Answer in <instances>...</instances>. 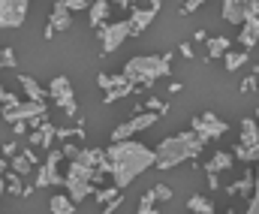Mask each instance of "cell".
Instances as JSON below:
<instances>
[{"instance_id": "1", "label": "cell", "mask_w": 259, "mask_h": 214, "mask_svg": "<svg viewBox=\"0 0 259 214\" xmlns=\"http://www.w3.org/2000/svg\"><path fill=\"white\" fill-rule=\"evenodd\" d=\"M154 160H157L154 148L136 142V139H121V142H112L106 148V160L97 169L106 172V175H112V184H118L124 190L142 172H148L154 166Z\"/></svg>"}, {"instance_id": "2", "label": "cell", "mask_w": 259, "mask_h": 214, "mask_svg": "<svg viewBox=\"0 0 259 214\" xmlns=\"http://www.w3.org/2000/svg\"><path fill=\"white\" fill-rule=\"evenodd\" d=\"M205 145H208V139H202V136L193 133V130H187V133H175V136H166L163 142L154 148V154H157L154 166L163 169V172H166V169H175L178 163L199 157Z\"/></svg>"}, {"instance_id": "3", "label": "cell", "mask_w": 259, "mask_h": 214, "mask_svg": "<svg viewBox=\"0 0 259 214\" xmlns=\"http://www.w3.org/2000/svg\"><path fill=\"white\" fill-rule=\"evenodd\" d=\"M172 70V55H139V58H130L124 64V78L130 84H136V91L142 88H151L157 78H166Z\"/></svg>"}, {"instance_id": "4", "label": "cell", "mask_w": 259, "mask_h": 214, "mask_svg": "<svg viewBox=\"0 0 259 214\" xmlns=\"http://www.w3.org/2000/svg\"><path fill=\"white\" fill-rule=\"evenodd\" d=\"M103 175H106V172H100L97 166H88L84 160L72 157V160H69V169H66V175H64V187H66V193L72 196V202L78 205L81 199L94 196V190H97L94 184H100Z\"/></svg>"}, {"instance_id": "5", "label": "cell", "mask_w": 259, "mask_h": 214, "mask_svg": "<svg viewBox=\"0 0 259 214\" xmlns=\"http://www.w3.org/2000/svg\"><path fill=\"white\" fill-rule=\"evenodd\" d=\"M97 36L103 42V55H112L133 36V24H130V18L127 21H103L97 27Z\"/></svg>"}, {"instance_id": "6", "label": "cell", "mask_w": 259, "mask_h": 214, "mask_svg": "<svg viewBox=\"0 0 259 214\" xmlns=\"http://www.w3.org/2000/svg\"><path fill=\"white\" fill-rule=\"evenodd\" d=\"M49 100L64 112L66 118H75L78 115V103H75V91H72V81L66 75H55L49 81Z\"/></svg>"}, {"instance_id": "7", "label": "cell", "mask_w": 259, "mask_h": 214, "mask_svg": "<svg viewBox=\"0 0 259 214\" xmlns=\"http://www.w3.org/2000/svg\"><path fill=\"white\" fill-rule=\"evenodd\" d=\"M49 112V103H36V100H27V103H18V106H3L0 118L6 124H15V121H30V127H39V121L46 118Z\"/></svg>"}, {"instance_id": "8", "label": "cell", "mask_w": 259, "mask_h": 214, "mask_svg": "<svg viewBox=\"0 0 259 214\" xmlns=\"http://www.w3.org/2000/svg\"><path fill=\"white\" fill-rule=\"evenodd\" d=\"M61 160H64V148H49L39 172H36V181L33 187H64V175H61Z\"/></svg>"}, {"instance_id": "9", "label": "cell", "mask_w": 259, "mask_h": 214, "mask_svg": "<svg viewBox=\"0 0 259 214\" xmlns=\"http://www.w3.org/2000/svg\"><path fill=\"white\" fill-rule=\"evenodd\" d=\"M238 42H241V49H247V52L259 42V0H247L244 21H241V33H238Z\"/></svg>"}, {"instance_id": "10", "label": "cell", "mask_w": 259, "mask_h": 214, "mask_svg": "<svg viewBox=\"0 0 259 214\" xmlns=\"http://www.w3.org/2000/svg\"><path fill=\"white\" fill-rule=\"evenodd\" d=\"M190 130L199 133L202 139H220V136H226V130H229V124L223 121V118H217L214 112H202V115H196L193 124H190Z\"/></svg>"}, {"instance_id": "11", "label": "cell", "mask_w": 259, "mask_h": 214, "mask_svg": "<svg viewBox=\"0 0 259 214\" xmlns=\"http://www.w3.org/2000/svg\"><path fill=\"white\" fill-rule=\"evenodd\" d=\"M157 121H160V112H139L136 118H130V121H124V124H118V127H115V133H112V142L130 139V136H136V133H142V130L154 127Z\"/></svg>"}, {"instance_id": "12", "label": "cell", "mask_w": 259, "mask_h": 214, "mask_svg": "<svg viewBox=\"0 0 259 214\" xmlns=\"http://www.w3.org/2000/svg\"><path fill=\"white\" fill-rule=\"evenodd\" d=\"M30 0H0V30H15L27 18Z\"/></svg>"}, {"instance_id": "13", "label": "cell", "mask_w": 259, "mask_h": 214, "mask_svg": "<svg viewBox=\"0 0 259 214\" xmlns=\"http://www.w3.org/2000/svg\"><path fill=\"white\" fill-rule=\"evenodd\" d=\"M49 24H52L55 30H69V27H72V9L66 6V0H55L52 15H49Z\"/></svg>"}, {"instance_id": "14", "label": "cell", "mask_w": 259, "mask_h": 214, "mask_svg": "<svg viewBox=\"0 0 259 214\" xmlns=\"http://www.w3.org/2000/svg\"><path fill=\"white\" fill-rule=\"evenodd\" d=\"M18 84L24 88V97L27 100H36V103H49V88H39V81L33 75H18Z\"/></svg>"}, {"instance_id": "15", "label": "cell", "mask_w": 259, "mask_h": 214, "mask_svg": "<svg viewBox=\"0 0 259 214\" xmlns=\"http://www.w3.org/2000/svg\"><path fill=\"white\" fill-rule=\"evenodd\" d=\"M109 15H112V0H94L91 9H88V21H91L94 30H97L103 21H109Z\"/></svg>"}, {"instance_id": "16", "label": "cell", "mask_w": 259, "mask_h": 214, "mask_svg": "<svg viewBox=\"0 0 259 214\" xmlns=\"http://www.w3.org/2000/svg\"><path fill=\"white\" fill-rule=\"evenodd\" d=\"M157 12H160V9H154V6H148V9H133V12H130L133 36H139V33H142V30H145V27H148L154 18H157Z\"/></svg>"}, {"instance_id": "17", "label": "cell", "mask_w": 259, "mask_h": 214, "mask_svg": "<svg viewBox=\"0 0 259 214\" xmlns=\"http://www.w3.org/2000/svg\"><path fill=\"white\" fill-rule=\"evenodd\" d=\"M244 9H247V0H223V18L229 24H241L244 21Z\"/></svg>"}, {"instance_id": "18", "label": "cell", "mask_w": 259, "mask_h": 214, "mask_svg": "<svg viewBox=\"0 0 259 214\" xmlns=\"http://www.w3.org/2000/svg\"><path fill=\"white\" fill-rule=\"evenodd\" d=\"M250 193H253V172H250V169H247L244 178H238L235 184H226V196H247V199H250Z\"/></svg>"}, {"instance_id": "19", "label": "cell", "mask_w": 259, "mask_h": 214, "mask_svg": "<svg viewBox=\"0 0 259 214\" xmlns=\"http://www.w3.org/2000/svg\"><path fill=\"white\" fill-rule=\"evenodd\" d=\"M232 163H235V157H232V154L217 151V154H214V157L202 166V169H205V172H223V169H232Z\"/></svg>"}, {"instance_id": "20", "label": "cell", "mask_w": 259, "mask_h": 214, "mask_svg": "<svg viewBox=\"0 0 259 214\" xmlns=\"http://www.w3.org/2000/svg\"><path fill=\"white\" fill-rule=\"evenodd\" d=\"M49 211L52 214H72L75 211V202H72L69 193H55L52 202H49Z\"/></svg>"}, {"instance_id": "21", "label": "cell", "mask_w": 259, "mask_h": 214, "mask_svg": "<svg viewBox=\"0 0 259 214\" xmlns=\"http://www.w3.org/2000/svg\"><path fill=\"white\" fill-rule=\"evenodd\" d=\"M232 157L235 160H241V163H259V142H253V145H235V151H232Z\"/></svg>"}, {"instance_id": "22", "label": "cell", "mask_w": 259, "mask_h": 214, "mask_svg": "<svg viewBox=\"0 0 259 214\" xmlns=\"http://www.w3.org/2000/svg\"><path fill=\"white\" fill-rule=\"evenodd\" d=\"M241 145H253L259 142V124L256 118H241V136H238Z\"/></svg>"}, {"instance_id": "23", "label": "cell", "mask_w": 259, "mask_h": 214, "mask_svg": "<svg viewBox=\"0 0 259 214\" xmlns=\"http://www.w3.org/2000/svg\"><path fill=\"white\" fill-rule=\"evenodd\" d=\"M33 166H36V163H33L24 151L9 157V169H12V172H18V175H30V172H33Z\"/></svg>"}, {"instance_id": "24", "label": "cell", "mask_w": 259, "mask_h": 214, "mask_svg": "<svg viewBox=\"0 0 259 214\" xmlns=\"http://www.w3.org/2000/svg\"><path fill=\"white\" fill-rule=\"evenodd\" d=\"M226 52H229V39H226V36H208V58H211V61L223 58Z\"/></svg>"}, {"instance_id": "25", "label": "cell", "mask_w": 259, "mask_h": 214, "mask_svg": "<svg viewBox=\"0 0 259 214\" xmlns=\"http://www.w3.org/2000/svg\"><path fill=\"white\" fill-rule=\"evenodd\" d=\"M223 58H226V70L235 72V70H241V67L250 61V52H247V49H241V52H226Z\"/></svg>"}, {"instance_id": "26", "label": "cell", "mask_w": 259, "mask_h": 214, "mask_svg": "<svg viewBox=\"0 0 259 214\" xmlns=\"http://www.w3.org/2000/svg\"><path fill=\"white\" fill-rule=\"evenodd\" d=\"M187 208L193 214H214V202H211L208 196H199V193H196V196L187 199Z\"/></svg>"}, {"instance_id": "27", "label": "cell", "mask_w": 259, "mask_h": 214, "mask_svg": "<svg viewBox=\"0 0 259 214\" xmlns=\"http://www.w3.org/2000/svg\"><path fill=\"white\" fill-rule=\"evenodd\" d=\"M78 160H84L88 166H100L106 160V151L103 148H78Z\"/></svg>"}, {"instance_id": "28", "label": "cell", "mask_w": 259, "mask_h": 214, "mask_svg": "<svg viewBox=\"0 0 259 214\" xmlns=\"http://www.w3.org/2000/svg\"><path fill=\"white\" fill-rule=\"evenodd\" d=\"M136 91V84H130V81H124V84H118V88H112V91H106V103H118V100H124V97H130Z\"/></svg>"}, {"instance_id": "29", "label": "cell", "mask_w": 259, "mask_h": 214, "mask_svg": "<svg viewBox=\"0 0 259 214\" xmlns=\"http://www.w3.org/2000/svg\"><path fill=\"white\" fill-rule=\"evenodd\" d=\"M127 78H124V72H118V75H109V72H100L97 75V84L103 88V91H112V88H118V84H124Z\"/></svg>"}, {"instance_id": "30", "label": "cell", "mask_w": 259, "mask_h": 214, "mask_svg": "<svg viewBox=\"0 0 259 214\" xmlns=\"http://www.w3.org/2000/svg\"><path fill=\"white\" fill-rule=\"evenodd\" d=\"M21 178H24V175H18V172H12V169L6 172V187H9V193H12V196H21V193H24Z\"/></svg>"}, {"instance_id": "31", "label": "cell", "mask_w": 259, "mask_h": 214, "mask_svg": "<svg viewBox=\"0 0 259 214\" xmlns=\"http://www.w3.org/2000/svg\"><path fill=\"white\" fill-rule=\"evenodd\" d=\"M154 205H157V199H154V193L148 190V193L139 199V208H136V211H139V214H154V211H160V208H154Z\"/></svg>"}, {"instance_id": "32", "label": "cell", "mask_w": 259, "mask_h": 214, "mask_svg": "<svg viewBox=\"0 0 259 214\" xmlns=\"http://www.w3.org/2000/svg\"><path fill=\"white\" fill-rule=\"evenodd\" d=\"M151 193H154L157 202H169V199H172V187H166V184H154Z\"/></svg>"}, {"instance_id": "33", "label": "cell", "mask_w": 259, "mask_h": 214, "mask_svg": "<svg viewBox=\"0 0 259 214\" xmlns=\"http://www.w3.org/2000/svg\"><path fill=\"white\" fill-rule=\"evenodd\" d=\"M118 193H121V187H118V184H112V187H106V190H94L97 202H103V205H106V202H109L112 196H118Z\"/></svg>"}, {"instance_id": "34", "label": "cell", "mask_w": 259, "mask_h": 214, "mask_svg": "<svg viewBox=\"0 0 259 214\" xmlns=\"http://www.w3.org/2000/svg\"><path fill=\"white\" fill-rule=\"evenodd\" d=\"M0 70H15V52L12 49H0Z\"/></svg>"}, {"instance_id": "35", "label": "cell", "mask_w": 259, "mask_h": 214, "mask_svg": "<svg viewBox=\"0 0 259 214\" xmlns=\"http://www.w3.org/2000/svg\"><path fill=\"white\" fill-rule=\"evenodd\" d=\"M72 136H84V127H58L55 139H72Z\"/></svg>"}, {"instance_id": "36", "label": "cell", "mask_w": 259, "mask_h": 214, "mask_svg": "<svg viewBox=\"0 0 259 214\" xmlns=\"http://www.w3.org/2000/svg\"><path fill=\"white\" fill-rule=\"evenodd\" d=\"M247 211L259 214V169H256V175H253V193H250V208Z\"/></svg>"}, {"instance_id": "37", "label": "cell", "mask_w": 259, "mask_h": 214, "mask_svg": "<svg viewBox=\"0 0 259 214\" xmlns=\"http://www.w3.org/2000/svg\"><path fill=\"white\" fill-rule=\"evenodd\" d=\"M142 106H145V109H151V112H160V115H163V112H169V106H166L163 100H157V97H148Z\"/></svg>"}, {"instance_id": "38", "label": "cell", "mask_w": 259, "mask_h": 214, "mask_svg": "<svg viewBox=\"0 0 259 214\" xmlns=\"http://www.w3.org/2000/svg\"><path fill=\"white\" fill-rule=\"evenodd\" d=\"M0 103H3V106H18L21 100H18L12 91H3V84H0Z\"/></svg>"}, {"instance_id": "39", "label": "cell", "mask_w": 259, "mask_h": 214, "mask_svg": "<svg viewBox=\"0 0 259 214\" xmlns=\"http://www.w3.org/2000/svg\"><path fill=\"white\" fill-rule=\"evenodd\" d=\"M259 88V78L256 75H247L244 81H241V94H250V91H256Z\"/></svg>"}, {"instance_id": "40", "label": "cell", "mask_w": 259, "mask_h": 214, "mask_svg": "<svg viewBox=\"0 0 259 214\" xmlns=\"http://www.w3.org/2000/svg\"><path fill=\"white\" fill-rule=\"evenodd\" d=\"M199 6H205V0H184V6H181V12H184V15H193V12L199 9Z\"/></svg>"}, {"instance_id": "41", "label": "cell", "mask_w": 259, "mask_h": 214, "mask_svg": "<svg viewBox=\"0 0 259 214\" xmlns=\"http://www.w3.org/2000/svg\"><path fill=\"white\" fill-rule=\"evenodd\" d=\"M27 130H30V121H15V124H12V133H15V136H24Z\"/></svg>"}, {"instance_id": "42", "label": "cell", "mask_w": 259, "mask_h": 214, "mask_svg": "<svg viewBox=\"0 0 259 214\" xmlns=\"http://www.w3.org/2000/svg\"><path fill=\"white\" fill-rule=\"evenodd\" d=\"M118 208H121V193H118V196H112V199L106 202V208H103V211L112 214V211H118Z\"/></svg>"}, {"instance_id": "43", "label": "cell", "mask_w": 259, "mask_h": 214, "mask_svg": "<svg viewBox=\"0 0 259 214\" xmlns=\"http://www.w3.org/2000/svg\"><path fill=\"white\" fill-rule=\"evenodd\" d=\"M0 154H3V157H12V154H18V145L9 139V142H3V151H0Z\"/></svg>"}, {"instance_id": "44", "label": "cell", "mask_w": 259, "mask_h": 214, "mask_svg": "<svg viewBox=\"0 0 259 214\" xmlns=\"http://www.w3.org/2000/svg\"><path fill=\"white\" fill-rule=\"evenodd\" d=\"M205 175H208V187H211V190H217V187H220V181H217V172H205Z\"/></svg>"}, {"instance_id": "45", "label": "cell", "mask_w": 259, "mask_h": 214, "mask_svg": "<svg viewBox=\"0 0 259 214\" xmlns=\"http://www.w3.org/2000/svg\"><path fill=\"white\" fill-rule=\"evenodd\" d=\"M64 157H78V148L69 142V145H64Z\"/></svg>"}, {"instance_id": "46", "label": "cell", "mask_w": 259, "mask_h": 214, "mask_svg": "<svg viewBox=\"0 0 259 214\" xmlns=\"http://www.w3.org/2000/svg\"><path fill=\"white\" fill-rule=\"evenodd\" d=\"M178 52H181L184 58H193V49H190V42H181V46H178Z\"/></svg>"}, {"instance_id": "47", "label": "cell", "mask_w": 259, "mask_h": 214, "mask_svg": "<svg viewBox=\"0 0 259 214\" xmlns=\"http://www.w3.org/2000/svg\"><path fill=\"white\" fill-rule=\"evenodd\" d=\"M6 172H9V157L0 154V175H6Z\"/></svg>"}, {"instance_id": "48", "label": "cell", "mask_w": 259, "mask_h": 214, "mask_svg": "<svg viewBox=\"0 0 259 214\" xmlns=\"http://www.w3.org/2000/svg\"><path fill=\"white\" fill-rule=\"evenodd\" d=\"M115 6H121V9H130V6H136V0H112Z\"/></svg>"}, {"instance_id": "49", "label": "cell", "mask_w": 259, "mask_h": 214, "mask_svg": "<svg viewBox=\"0 0 259 214\" xmlns=\"http://www.w3.org/2000/svg\"><path fill=\"white\" fill-rule=\"evenodd\" d=\"M193 39H196V42H208V33H205V30H196Z\"/></svg>"}, {"instance_id": "50", "label": "cell", "mask_w": 259, "mask_h": 214, "mask_svg": "<svg viewBox=\"0 0 259 214\" xmlns=\"http://www.w3.org/2000/svg\"><path fill=\"white\" fill-rule=\"evenodd\" d=\"M181 88H184V84H181V81H172V84H169V94H178V91H181Z\"/></svg>"}, {"instance_id": "51", "label": "cell", "mask_w": 259, "mask_h": 214, "mask_svg": "<svg viewBox=\"0 0 259 214\" xmlns=\"http://www.w3.org/2000/svg\"><path fill=\"white\" fill-rule=\"evenodd\" d=\"M3 190H6V178L0 175V199H3Z\"/></svg>"}, {"instance_id": "52", "label": "cell", "mask_w": 259, "mask_h": 214, "mask_svg": "<svg viewBox=\"0 0 259 214\" xmlns=\"http://www.w3.org/2000/svg\"><path fill=\"white\" fill-rule=\"evenodd\" d=\"M253 75H259V64H253Z\"/></svg>"}, {"instance_id": "53", "label": "cell", "mask_w": 259, "mask_h": 214, "mask_svg": "<svg viewBox=\"0 0 259 214\" xmlns=\"http://www.w3.org/2000/svg\"><path fill=\"white\" fill-rule=\"evenodd\" d=\"M256 121H259V109H256Z\"/></svg>"}, {"instance_id": "54", "label": "cell", "mask_w": 259, "mask_h": 214, "mask_svg": "<svg viewBox=\"0 0 259 214\" xmlns=\"http://www.w3.org/2000/svg\"><path fill=\"white\" fill-rule=\"evenodd\" d=\"M91 3H94V0H91Z\"/></svg>"}, {"instance_id": "55", "label": "cell", "mask_w": 259, "mask_h": 214, "mask_svg": "<svg viewBox=\"0 0 259 214\" xmlns=\"http://www.w3.org/2000/svg\"><path fill=\"white\" fill-rule=\"evenodd\" d=\"M181 3H184V0H181Z\"/></svg>"}, {"instance_id": "56", "label": "cell", "mask_w": 259, "mask_h": 214, "mask_svg": "<svg viewBox=\"0 0 259 214\" xmlns=\"http://www.w3.org/2000/svg\"><path fill=\"white\" fill-rule=\"evenodd\" d=\"M256 91H259V88H256Z\"/></svg>"}]
</instances>
